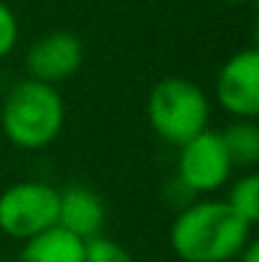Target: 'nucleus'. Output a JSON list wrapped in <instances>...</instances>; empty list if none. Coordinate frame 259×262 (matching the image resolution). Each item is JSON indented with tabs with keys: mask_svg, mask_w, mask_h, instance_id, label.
Here are the masks:
<instances>
[{
	"mask_svg": "<svg viewBox=\"0 0 259 262\" xmlns=\"http://www.w3.org/2000/svg\"><path fill=\"white\" fill-rule=\"evenodd\" d=\"M252 239V224L224 201H196L171 227V247L183 262H229Z\"/></svg>",
	"mask_w": 259,
	"mask_h": 262,
	"instance_id": "f257e3e1",
	"label": "nucleus"
},
{
	"mask_svg": "<svg viewBox=\"0 0 259 262\" xmlns=\"http://www.w3.org/2000/svg\"><path fill=\"white\" fill-rule=\"evenodd\" d=\"M66 110L54 84L23 79L8 92L0 112L5 138L23 150H41L51 145L64 127Z\"/></svg>",
	"mask_w": 259,
	"mask_h": 262,
	"instance_id": "f03ea898",
	"label": "nucleus"
},
{
	"mask_svg": "<svg viewBox=\"0 0 259 262\" xmlns=\"http://www.w3.org/2000/svg\"><path fill=\"white\" fill-rule=\"evenodd\" d=\"M208 97L203 89L183 77L160 79L148 97L150 127L173 145H183L208 127Z\"/></svg>",
	"mask_w": 259,
	"mask_h": 262,
	"instance_id": "7ed1b4c3",
	"label": "nucleus"
},
{
	"mask_svg": "<svg viewBox=\"0 0 259 262\" xmlns=\"http://www.w3.org/2000/svg\"><path fill=\"white\" fill-rule=\"evenodd\" d=\"M59 224V191L41 181H23L0 193V232L31 239Z\"/></svg>",
	"mask_w": 259,
	"mask_h": 262,
	"instance_id": "20e7f679",
	"label": "nucleus"
},
{
	"mask_svg": "<svg viewBox=\"0 0 259 262\" xmlns=\"http://www.w3.org/2000/svg\"><path fill=\"white\" fill-rule=\"evenodd\" d=\"M234 171V163L226 153L221 133L201 130L180 145L178 156V181L193 193H211L221 188Z\"/></svg>",
	"mask_w": 259,
	"mask_h": 262,
	"instance_id": "39448f33",
	"label": "nucleus"
},
{
	"mask_svg": "<svg viewBox=\"0 0 259 262\" xmlns=\"http://www.w3.org/2000/svg\"><path fill=\"white\" fill-rule=\"evenodd\" d=\"M216 97L219 104L239 117L254 120L259 115V51L244 49L237 51L216 77Z\"/></svg>",
	"mask_w": 259,
	"mask_h": 262,
	"instance_id": "423d86ee",
	"label": "nucleus"
},
{
	"mask_svg": "<svg viewBox=\"0 0 259 262\" xmlns=\"http://www.w3.org/2000/svg\"><path fill=\"white\" fill-rule=\"evenodd\" d=\"M84 61L82 41L69 31H54L38 38L26 54V72L31 79L59 84L79 72Z\"/></svg>",
	"mask_w": 259,
	"mask_h": 262,
	"instance_id": "0eeeda50",
	"label": "nucleus"
},
{
	"mask_svg": "<svg viewBox=\"0 0 259 262\" xmlns=\"http://www.w3.org/2000/svg\"><path fill=\"white\" fill-rule=\"evenodd\" d=\"M104 224V204L86 186H66L59 191V224L61 229L89 239Z\"/></svg>",
	"mask_w": 259,
	"mask_h": 262,
	"instance_id": "6e6552de",
	"label": "nucleus"
},
{
	"mask_svg": "<svg viewBox=\"0 0 259 262\" xmlns=\"http://www.w3.org/2000/svg\"><path fill=\"white\" fill-rule=\"evenodd\" d=\"M18 262H84V239L61 227H51L26 239Z\"/></svg>",
	"mask_w": 259,
	"mask_h": 262,
	"instance_id": "1a4fd4ad",
	"label": "nucleus"
},
{
	"mask_svg": "<svg viewBox=\"0 0 259 262\" xmlns=\"http://www.w3.org/2000/svg\"><path fill=\"white\" fill-rule=\"evenodd\" d=\"M234 166H254L259 161V127L252 120H237L221 133Z\"/></svg>",
	"mask_w": 259,
	"mask_h": 262,
	"instance_id": "9d476101",
	"label": "nucleus"
},
{
	"mask_svg": "<svg viewBox=\"0 0 259 262\" xmlns=\"http://www.w3.org/2000/svg\"><path fill=\"white\" fill-rule=\"evenodd\" d=\"M226 204H229L242 219H247L249 224H254L259 219V176L249 173V176H244V178H239V181L231 186Z\"/></svg>",
	"mask_w": 259,
	"mask_h": 262,
	"instance_id": "9b49d317",
	"label": "nucleus"
},
{
	"mask_svg": "<svg viewBox=\"0 0 259 262\" xmlns=\"http://www.w3.org/2000/svg\"><path fill=\"white\" fill-rule=\"evenodd\" d=\"M84 262H135V260L122 245H117V242H112V239H107L102 234H94V237L84 239Z\"/></svg>",
	"mask_w": 259,
	"mask_h": 262,
	"instance_id": "f8f14e48",
	"label": "nucleus"
},
{
	"mask_svg": "<svg viewBox=\"0 0 259 262\" xmlns=\"http://www.w3.org/2000/svg\"><path fill=\"white\" fill-rule=\"evenodd\" d=\"M15 41H18V20L13 10L5 3H0V59L13 51Z\"/></svg>",
	"mask_w": 259,
	"mask_h": 262,
	"instance_id": "ddd939ff",
	"label": "nucleus"
},
{
	"mask_svg": "<svg viewBox=\"0 0 259 262\" xmlns=\"http://www.w3.org/2000/svg\"><path fill=\"white\" fill-rule=\"evenodd\" d=\"M237 257H239V262H259V245L254 239H249L247 247H244Z\"/></svg>",
	"mask_w": 259,
	"mask_h": 262,
	"instance_id": "4468645a",
	"label": "nucleus"
},
{
	"mask_svg": "<svg viewBox=\"0 0 259 262\" xmlns=\"http://www.w3.org/2000/svg\"><path fill=\"white\" fill-rule=\"evenodd\" d=\"M224 3H231V5H242V3H252V0H224Z\"/></svg>",
	"mask_w": 259,
	"mask_h": 262,
	"instance_id": "2eb2a0df",
	"label": "nucleus"
},
{
	"mask_svg": "<svg viewBox=\"0 0 259 262\" xmlns=\"http://www.w3.org/2000/svg\"><path fill=\"white\" fill-rule=\"evenodd\" d=\"M229 262H231V260H229Z\"/></svg>",
	"mask_w": 259,
	"mask_h": 262,
	"instance_id": "dca6fc26",
	"label": "nucleus"
}]
</instances>
